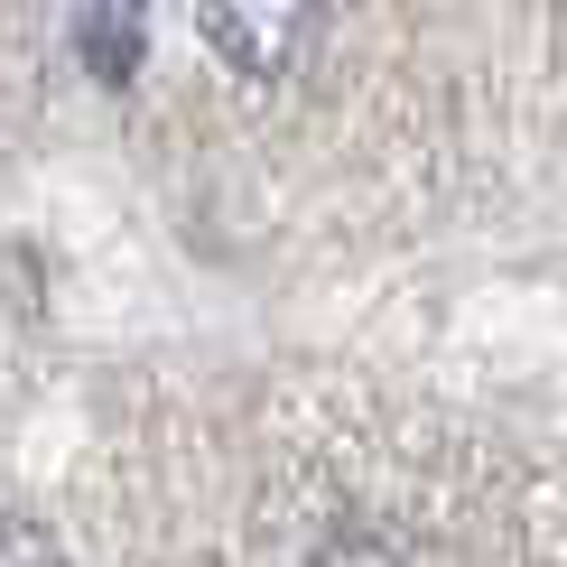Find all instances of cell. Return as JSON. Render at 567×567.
Wrapping results in <instances>:
<instances>
[{
  "instance_id": "cell-2",
  "label": "cell",
  "mask_w": 567,
  "mask_h": 567,
  "mask_svg": "<svg viewBox=\"0 0 567 567\" xmlns=\"http://www.w3.org/2000/svg\"><path fill=\"white\" fill-rule=\"evenodd\" d=\"M65 38H75V56L93 65V84L122 93L140 75V47H150V0H75Z\"/></svg>"
},
{
  "instance_id": "cell-1",
  "label": "cell",
  "mask_w": 567,
  "mask_h": 567,
  "mask_svg": "<svg viewBox=\"0 0 567 567\" xmlns=\"http://www.w3.org/2000/svg\"><path fill=\"white\" fill-rule=\"evenodd\" d=\"M196 29L243 84H279L317 56L326 0H196Z\"/></svg>"
}]
</instances>
